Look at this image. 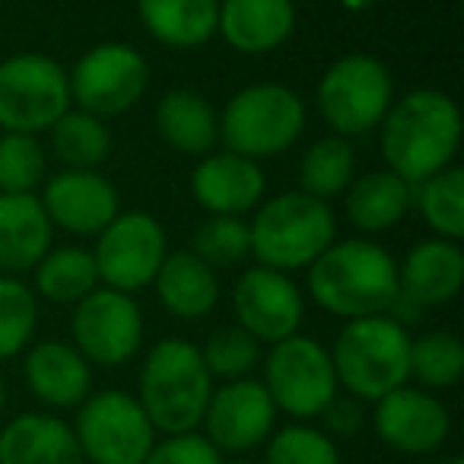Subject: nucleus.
Returning a JSON list of instances; mask_svg holds the SVG:
<instances>
[{"mask_svg": "<svg viewBox=\"0 0 464 464\" xmlns=\"http://www.w3.org/2000/svg\"><path fill=\"white\" fill-rule=\"evenodd\" d=\"M461 143V111L439 90H413L382 118V156L388 169L420 185L451 166Z\"/></svg>", "mask_w": 464, "mask_h": 464, "instance_id": "f257e3e1", "label": "nucleus"}, {"mask_svg": "<svg viewBox=\"0 0 464 464\" xmlns=\"http://www.w3.org/2000/svg\"><path fill=\"white\" fill-rule=\"evenodd\" d=\"M309 267L312 299L347 322L388 315L398 299V265L385 248L369 239L331 242Z\"/></svg>", "mask_w": 464, "mask_h": 464, "instance_id": "f03ea898", "label": "nucleus"}, {"mask_svg": "<svg viewBox=\"0 0 464 464\" xmlns=\"http://www.w3.org/2000/svg\"><path fill=\"white\" fill-rule=\"evenodd\" d=\"M213 394V375L207 372L200 350L181 337H166L150 350L140 372V407L153 430L166 436L194 432L204 420Z\"/></svg>", "mask_w": 464, "mask_h": 464, "instance_id": "7ed1b4c3", "label": "nucleus"}, {"mask_svg": "<svg viewBox=\"0 0 464 464\" xmlns=\"http://www.w3.org/2000/svg\"><path fill=\"white\" fill-rule=\"evenodd\" d=\"M334 375L356 401H379L411 379V334L388 315L353 318L331 350Z\"/></svg>", "mask_w": 464, "mask_h": 464, "instance_id": "20e7f679", "label": "nucleus"}, {"mask_svg": "<svg viewBox=\"0 0 464 464\" xmlns=\"http://www.w3.org/2000/svg\"><path fill=\"white\" fill-rule=\"evenodd\" d=\"M252 255L271 271H299L309 267L334 242L337 223L328 200L305 191H286L267 200L248 223Z\"/></svg>", "mask_w": 464, "mask_h": 464, "instance_id": "39448f33", "label": "nucleus"}, {"mask_svg": "<svg viewBox=\"0 0 464 464\" xmlns=\"http://www.w3.org/2000/svg\"><path fill=\"white\" fill-rule=\"evenodd\" d=\"M305 128V105L280 83H255L226 102L219 115V140L229 153L267 160L299 140Z\"/></svg>", "mask_w": 464, "mask_h": 464, "instance_id": "423d86ee", "label": "nucleus"}, {"mask_svg": "<svg viewBox=\"0 0 464 464\" xmlns=\"http://www.w3.org/2000/svg\"><path fill=\"white\" fill-rule=\"evenodd\" d=\"M394 83L388 67L372 54H347L324 71L315 102L337 134H366L392 109Z\"/></svg>", "mask_w": 464, "mask_h": 464, "instance_id": "0eeeda50", "label": "nucleus"}, {"mask_svg": "<svg viewBox=\"0 0 464 464\" xmlns=\"http://www.w3.org/2000/svg\"><path fill=\"white\" fill-rule=\"evenodd\" d=\"M73 436L90 464H143L156 442L153 423L128 392H99L86 398Z\"/></svg>", "mask_w": 464, "mask_h": 464, "instance_id": "6e6552de", "label": "nucleus"}, {"mask_svg": "<svg viewBox=\"0 0 464 464\" xmlns=\"http://www.w3.org/2000/svg\"><path fill=\"white\" fill-rule=\"evenodd\" d=\"M71 109L67 71L45 54H14L0 64V128L35 134Z\"/></svg>", "mask_w": 464, "mask_h": 464, "instance_id": "1a4fd4ad", "label": "nucleus"}, {"mask_svg": "<svg viewBox=\"0 0 464 464\" xmlns=\"http://www.w3.org/2000/svg\"><path fill=\"white\" fill-rule=\"evenodd\" d=\"M274 407L296 420L322 417V411L337 398V375L331 353L318 341L290 334L277 341L267 353L265 382Z\"/></svg>", "mask_w": 464, "mask_h": 464, "instance_id": "9d476101", "label": "nucleus"}, {"mask_svg": "<svg viewBox=\"0 0 464 464\" xmlns=\"http://www.w3.org/2000/svg\"><path fill=\"white\" fill-rule=\"evenodd\" d=\"M147 83L150 67L143 54L121 42L90 48L67 77L71 102H77L80 111H90L96 118L128 111L130 105L140 102Z\"/></svg>", "mask_w": 464, "mask_h": 464, "instance_id": "9b49d317", "label": "nucleus"}, {"mask_svg": "<svg viewBox=\"0 0 464 464\" xmlns=\"http://www.w3.org/2000/svg\"><path fill=\"white\" fill-rule=\"evenodd\" d=\"M166 232L150 213H118L102 232H99L96 274L109 284V290L134 293L156 280L162 261H166Z\"/></svg>", "mask_w": 464, "mask_h": 464, "instance_id": "f8f14e48", "label": "nucleus"}, {"mask_svg": "<svg viewBox=\"0 0 464 464\" xmlns=\"http://www.w3.org/2000/svg\"><path fill=\"white\" fill-rule=\"evenodd\" d=\"M73 343L96 366H121L140 350L143 315L128 293L92 290L73 309Z\"/></svg>", "mask_w": 464, "mask_h": 464, "instance_id": "ddd939ff", "label": "nucleus"}, {"mask_svg": "<svg viewBox=\"0 0 464 464\" xmlns=\"http://www.w3.org/2000/svg\"><path fill=\"white\" fill-rule=\"evenodd\" d=\"M274 420H277V407L267 388L252 379H236L210 394L200 423L207 426V439L219 451L242 455L258 449L271 436Z\"/></svg>", "mask_w": 464, "mask_h": 464, "instance_id": "4468645a", "label": "nucleus"}, {"mask_svg": "<svg viewBox=\"0 0 464 464\" xmlns=\"http://www.w3.org/2000/svg\"><path fill=\"white\" fill-rule=\"evenodd\" d=\"M232 305H236L239 328H246L258 343L286 341L290 334H296L303 322V296L296 284L284 271H271L261 265L239 277L232 290Z\"/></svg>", "mask_w": 464, "mask_h": 464, "instance_id": "2eb2a0df", "label": "nucleus"}, {"mask_svg": "<svg viewBox=\"0 0 464 464\" xmlns=\"http://www.w3.org/2000/svg\"><path fill=\"white\" fill-rule=\"evenodd\" d=\"M372 423L379 439L401 455H430L449 439L451 417L439 398L420 388H394L375 401Z\"/></svg>", "mask_w": 464, "mask_h": 464, "instance_id": "dca6fc26", "label": "nucleus"}, {"mask_svg": "<svg viewBox=\"0 0 464 464\" xmlns=\"http://www.w3.org/2000/svg\"><path fill=\"white\" fill-rule=\"evenodd\" d=\"M48 219L77 236H99L118 217V191L90 169H67L45 185Z\"/></svg>", "mask_w": 464, "mask_h": 464, "instance_id": "f3484780", "label": "nucleus"}, {"mask_svg": "<svg viewBox=\"0 0 464 464\" xmlns=\"http://www.w3.org/2000/svg\"><path fill=\"white\" fill-rule=\"evenodd\" d=\"M191 191L213 217H242L265 194V172L239 153H207L191 175Z\"/></svg>", "mask_w": 464, "mask_h": 464, "instance_id": "a211bd4d", "label": "nucleus"}, {"mask_svg": "<svg viewBox=\"0 0 464 464\" xmlns=\"http://www.w3.org/2000/svg\"><path fill=\"white\" fill-rule=\"evenodd\" d=\"M464 252L451 239H426L407 252L398 267V293L420 309H436L461 293Z\"/></svg>", "mask_w": 464, "mask_h": 464, "instance_id": "6ab92c4d", "label": "nucleus"}, {"mask_svg": "<svg viewBox=\"0 0 464 464\" xmlns=\"http://www.w3.org/2000/svg\"><path fill=\"white\" fill-rule=\"evenodd\" d=\"M296 29L293 0H219L217 33L242 54L280 48Z\"/></svg>", "mask_w": 464, "mask_h": 464, "instance_id": "aec40b11", "label": "nucleus"}, {"mask_svg": "<svg viewBox=\"0 0 464 464\" xmlns=\"http://www.w3.org/2000/svg\"><path fill=\"white\" fill-rule=\"evenodd\" d=\"M52 252V219L35 194H0V271H33Z\"/></svg>", "mask_w": 464, "mask_h": 464, "instance_id": "412c9836", "label": "nucleus"}, {"mask_svg": "<svg viewBox=\"0 0 464 464\" xmlns=\"http://www.w3.org/2000/svg\"><path fill=\"white\" fill-rule=\"evenodd\" d=\"M0 464H83V451L64 420L20 413L0 432Z\"/></svg>", "mask_w": 464, "mask_h": 464, "instance_id": "4be33fe9", "label": "nucleus"}, {"mask_svg": "<svg viewBox=\"0 0 464 464\" xmlns=\"http://www.w3.org/2000/svg\"><path fill=\"white\" fill-rule=\"evenodd\" d=\"M26 385L48 407H80L90 398V362L71 343H35L26 353Z\"/></svg>", "mask_w": 464, "mask_h": 464, "instance_id": "5701e85b", "label": "nucleus"}, {"mask_svg": "<svg viewBox=\"0 0 464 464\" xmlns=\"http://www.w3.org/2000/svg\"><path fill=\"white\" fill-rule=\"evenodd\" d=\"M156 128L169 147L188 156H207L219 140L217 111L194 90L166 92L156 105Z\"/></svg>", "mask_w": 464, "mask_h": 464, "instance_id": "b1692460", "label": "nucleus"}, {"mask_svg": "<svg viewBox=\"0 0 464 464\" xmlns=\"http://www.w3.org/2000/svg\"><path fill=\"white\" fill-rule=\"evenodd\" d=\"M153 284L160 290L162 305L175 318H204L219 299L217 274L194 252L166 255Z\"/></svg>", "mask_w": 464, "mask_h": 464, "instance_id": "393cba45", "label": "nucleus"}, {"mask_svg": "<svg viewBox=\"0 0 464 464\" xmlns=\"http://www.w3.org/2000/svg\"><path fill=\"white\" fill-rule=\"evenodd\" d=\"M219 0H137L140 20L169 48H198L217 33Z\"/></svg>", "mask_w": 464, "mask_h": 464, "instance_id": "a878e982", "label": "nucleus"}, {"mask_svg": "<svg viewBox=\"0 0 464 464\" xmlns=\"http://www.w3.org/2000/svg\"><path fill=\"white\" fill-rule=\"evenodd\" d=\"M413 204V191L401 175L392 169L385 172H366L362 179L350 181L347 191V217L362 232H385L404 219Z\"/></svg>", "mask_w": 464, "mask_h": 464, "instance_id": "bb28decb", "label": "nucleus"}, {"mask_svg": "<svg viewBox=\"0 0 464 464\" xmlns=\"http://www.w3.org/2000/svg\"><path fill=\"white\" fill-rule=\"evenodd\" d=\"M99 284L92 252L83 248H54L35 265V286L52 303H80Z\"/></svg>", "mask_w": 464, "mask_h": 464, "instance_id": "cd10ccee", "label": "nucleus"}, {"mask_svg": "<svg viewBox=\"0 0 464 464\" xmlns=\"http://www.w3.org/2000/svg\"><path fill=\"white\" fill-rule=\"evenodd\" d=\"M356 172V156L343 137H324L305 150L299 162V185L318 200L337 198L350 188Z\"/></svg>", "mask_w": 464, "mask_h": 464, "instance_id": "c85d7f7f", "label": "nucleus"}, {"mask_svg": "<svg viewBox=\"0 0 464 464\" xmlns=\"http://www.w3.org/2000/svg\"><path fill=\"white\" fill-rule=\"evenodd\" d=\"M52 147L61 162L71 169H96L99 162L109 160L111 134L102 124V118L90 111H71L67 109L58 121L52 124Z\"/></svg>", "mask_w": 464, "mask_h": 464, "instance_id": "c756f323", "label": "nucleus"}, {"mask_svg": "<svg viewBox=\"0 0 464 464\" xmlns=\"http://www.w3.org/2000/svg\"><path fill=\"white\" fill-rule=\"evenodd\" d=\"M417 204L426 226L439 239H461L464 236V169L449 166L442 172L420 181Z\"/></svg>", "mask_w": 464, "mask_h": 464, "instance_id": "7c9ffc66", "label": "nucleus"}, {"mask_svg": "<svg viewBox=\"0 0 464 464\" xmlns=\"http://www.w3.org/2000/svg\"><path fill=\"white\" fill-rule=\"evenodd\" d=\"M411 375L423 388H451L464 375V343L449 331H430L411 341Z\"/></svg>", "mask_w": 464, "mask_h": 464, "instance_id": "2f4dec72", "label": "nucleus"}, {"mask_svg": "<svg viewBox=\"0 0 464 464\" xmlns=\"http://www.w3.org/2000/svg\"><path fill=\"white\" fill-rule=\"evenodd\" d=\"M39 305L23 280L0 277V360L23 353L33 341Z\"/></svg>", "mask_w": 464, "mask_h": 464, "instance_id": "473e14b6", "label": "nucleus"}, {"mask_svg": "<svg viewBox=\"0 0 464 464\" xmlns=\"http://www.w3.org/2000/svg\"><path fill=\"white\" fill-rule=\"evenodd\" d=\"M45 169V150L33 134L0 137V194H33Z\"/></svg>", "mask_w": 464, "mask_h": 464, "instance_id": "72a5a7b5", "label": "nucleus"}, {"mask_svg": "<svg viewBox=\"0 0 464 464\" xmlns=\"http://www.w3.org/2000/svg\"><path fill=\"white\" fill-rule=\"evenodd\" d=\"M200 350V360H204L207 372L219 375L226 382L246 379L255 366H258L261 343L248 334L246 328H219L207 337Z\"/></svg>", "mask_w": 464, "mask_h": 464, "instance_id": "f704fd0d", "label": "nucleus"}, {"mask_svg": "<svg viewBox=\"0 0 464 464\" xmlns=\"http://www.w3.org/2000/svg\"><path fill=\"white\" fill-rule=\"evenodd\" d=\"M194 255L210 267H232L252 255V236L248 223L239 217H210L194 232Z\"/></svg>", "mask_w": 464, "mask_h": 464, "instance_id": "c9c22d12", "label": "nucleus"}, {"mask_svg": "<svg viewBox=\"0 0 464 464\" xmlns=\"http://www.w3.org/2000/svg\"><path fill=\"white\" fill-rule=\"evenodd\" d=\"M265 464H341V451L328 432L293 423L267 442Z\"/></svg>", "mask_w": 464, "mask_h": 464, "instance_id": "e433bc0d", "label": "nucleus"}, {"mask_svg": "<svg viewBox=\"0 0 464 464\" xmlns=\"http://www.w3.org/2000/svg\"><path fill=\"white\" fill-rule=\"evenodd\" d=\"M143 464H226L223 451L198 432H179L166 436L162 442H153Z\"/></svg>", "mask_w": 464, "mask_h": 464, "instance_id": "4c0bfd02", "label": "nucleus"}, {"mask_svg": "<svg viewBox=\"0 0 464 464\" xmlns=\"http://www.w3.org/2000/svg\"><path fill=\"white\" fill-rule=\"evenodd\" d=\"M322 420H324V426H328L331 436H337V439L356 436L362 426V407L356 398H334L322 411Z\"/></svg>", "mask_w": 464, "mask_h": 464, "instance_id": "58836bf2", "label": "nucleus"}, {"mask_svg": "<svg viewBox=\"0 0 464 464\" xmlns=\"http://www.w3.org/2000/svg\"><path fill=\"white\" fill-rule=\"evenodd\" d=\"M343 10H350V14H362V10H369L375 4V0H341Z\"/></svg>", "mask_w": 464, "mask_h": 464, "instance_id": "ea45409f", "label": "nucleus"}, {"mask_svg": "<svg viewBox=\"0 0 464 464\" xmlns=\"http://www.w3.org/2000/svg\"><path fill=\"white\" fill-rule=\"evenodd\" d=\"M4 404H7V388H4V379H0V413H4Z\"/></svg>", "mask_w": 464, "mask_h": 464, "instance_id": "a19ab883", "label": "nucleus"}, {"mask_svg": "<svg viewBox=\"0 0 464 464\" xmlns=\"http://www.w3.org/2000/svg\"><path fill=\"white\" fill-rule=\"evenodd\" d=\"M445 464H464V458H461V455H455V458H449Z\"/></svg>", "mask_w": 464, "mask_h": 464, "instance_id": "79ce46f5", "label": "nucleus"}, {"mask_svg": "<svg viewBox=\"0 0 464 464\" xmlns=\"http://www.w3.org/2000/svg\"><path fill=\"white\" fill-rule=\"evenodd\" d=\"M232 464H255V461H232Z\"/></svg>", "mask_w": 464, "mask_h": 464, "instance_id": "37998d69", "label": "nucleus"}]
</instances>
